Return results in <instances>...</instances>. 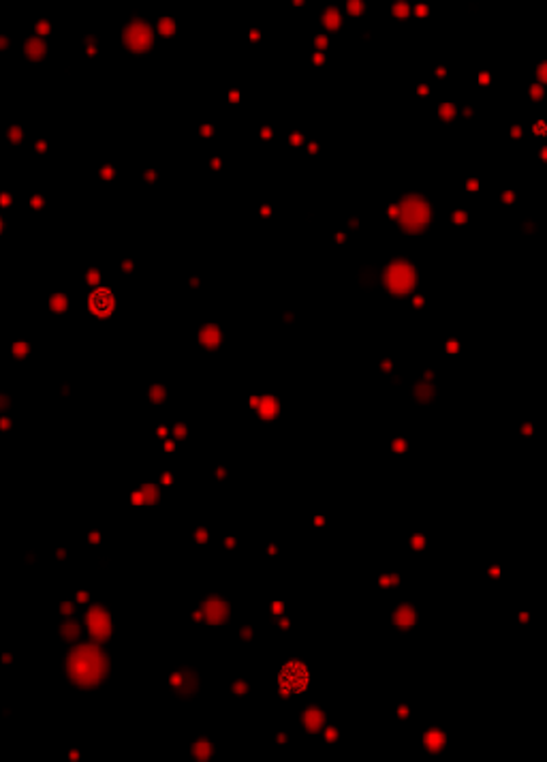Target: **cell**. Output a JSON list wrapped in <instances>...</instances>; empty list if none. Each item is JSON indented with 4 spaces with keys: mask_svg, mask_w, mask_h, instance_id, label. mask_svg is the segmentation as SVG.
Wrapping results in <instances>:
<instances>
[{
    "mask_svg": "<svg viewBox=\"0 0 547 762\" xmlns=\"http://www.w3.org/2000/svg\"><path fill=\"white\" fill-rule=\"evenodd\" d=\"M71 674L82 685L96 684L106 674V660H103L95 647L77 649L71 660Z\"/></svg>",
    "mask_w": 547,
    "mask_h": 762,
    "instance_id": "1",
    "label": "cell"
}]
</instances>
